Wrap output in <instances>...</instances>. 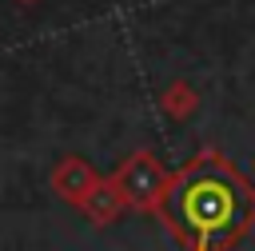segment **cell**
Here are the masks:
<instances>
[{"instance_id": "1", "label": "cell", "mask_w": 255, "mask_h": 251, "mask_svg": "<svg viewBox=\"0 0 255 251\" xmlns=\"http://www.w3.org/2000/svg\"><path fill=\"white\" fill-rule=\"evenodd\" d=\"M255 211L251 187L219 159L203 155L191 167H183L167 191H163V215L167 223L195 247V251H215L231 243L243 223Z\"/></svg>"}]
</instances>
